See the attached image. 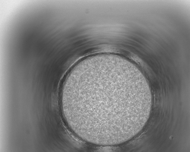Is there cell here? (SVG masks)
<instances>
[{
  "mask_svg": "<svg viewBox=\"0 0 190 152\" xmlns=\"http://www.w3.org/2000/svg\"><path fill=\"white\" fill-rule=\"evenodd\" d=\"M117 68L93 65L74 73L63 96L65 119L82 140L103 146L124 141L137 118L138 96L133 81L121 78Z\"/></svg>",
  "mask_w": 190,
  "mask_h": 152,
  "instance_id": "cell-1",
  "label": "cell"
}]
</instances>
